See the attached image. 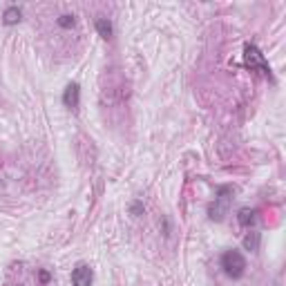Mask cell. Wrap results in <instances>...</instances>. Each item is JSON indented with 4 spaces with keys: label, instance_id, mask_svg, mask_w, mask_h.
<instances>
[{
    "label": "cell",
    "instance_id": "cell-2",
    "mask_svg": "<svg viewBox=\"0 0 286 286\" xmlns=\"http://www.w3.org/2000/svg\"><path fill=\"white\" fill-rule=\"evenodd\" d=\"M219 264H221L223 273H226L228 277H232V280H239L246 273V259L239 250H226V253L221 255V259H219Z\"/></svg>",
    "mask_w": 286,
    "mask_h": 286
},
{
    "label": "cell",
    "instance_id": "cell-11",
    "mask_svg": "<svg viewBox=\"0 0 286 286\" xmlns=\"http://www.w3.org/2000/svg\"><path fill=\"white\" fill-rule=\"evenodd\" d=\"M130 213H132V214H141L143 213V204H141V201H137V204L130 206Z\"/></svg>",
    "mask_w": 286,
    "mask_h": 286
},
{
    "label": "cell",
    "instance_id": "cell-5",
    "mask_svg": "<svg viewBox=\"0 0 286 286\" xmlns=\"http://www.w3.org/2000/svg\"><path fill=\"white\" fill-rule=\"evenodd\" d=\"M78 101H80L78 83H70L65 87V92H63V103H65L67 107H72V110H76V107H78Z\"/></svg>",
    "mask_w": 286,
    "mask_h": 286
},
{
    "label": "cell",
    "instance_id": "cell-1",
    "mask_svg": "<svg viewBox=\"0 0 286 286\" xmlns=\"http://www.w3.org/2000/svg\"><path fill=\"white\" fill-rule=\"evenodd\" d=\"M232 186H219L217 188V197H214V201L210 204L208 208V217L213 219V221H221L223 214L228 213V206H230L232 201Z\"/></svg>",
    "mask_w": 286,
    "mask_h": 286
},
{
    "label": "cell",
    "instance_id": "cell-8",
    "mask_svg": "<svg viewBox=\"0 0 286 286\" xmlns=\"http://www.w3.org/2000/svg\"><path fill=\"white\" fill-rule=\"evenodd\" d=\"M255 210H250V208H241L239 213H237V221H239V226H244V228H248V226H253L255 223Z\"/></svg>",
    "mask_w": 286,
    "mask_h": 286
},
{
    "label": "cell",
    "instance_id": "cell-10",
    "mask_svg": "<svg viewBox=\"0 0 286 286\" xmlns=\"http://www.w3.org/2000/svg\"><path fill=\"white\" fill-rule=\"evenodd\" d=\"M56 22H58V27H63V29H70V27H74V25H76L74 16H70V13H65V16H61Z\"/></svg>",
    "mask_w": 286,
    "mask_h": 286
},
{
    "label": "cell",
    "instance_id": "cell-3",
    "mask_svg": "<svg viewBox=\"0 0 286 286\" xmlns=\"http://www.w3.org/2000/svg\"><path fill=\"white\" fill-rule=\"evenodd\" d=\"M244 63L250 67V70H257V72H262L264 76H271V67H268L266 58H264V54L259 52L253 43L244 45Z\"/></svg>",
    "mask_w": 286,
    "mask_h": 286
},
{
    "label": "cell",
    "instance_id": "cell-12",
    "mask_svg": "<svg viewBox=\"0 0 286 286\" xmlns=\"http://www.w3.org/2000/svg\"><path fill=\"white\" fill-rule=\"evenodd\" d=\"M38 277H40V282H43V284H47V282H49V273L47 271H40Z\"/></svg>",
    "mask_w": 286,
    "mask_h": 286
},
{
    "label": "cell",
    "instance_id": "cell-7",
    "mask_svg": "<svg viewBox=\"0 0 286 286\" xmlns=\"http://www.w3.org/2000/svg\"><path fill=\"white\" fill-rule=\"evenodd\" d=\"M20 18H22L20 7H7V9H4V13H2V22L7 27L18 25V22H20Z\"/></svg>",
    "mask_w": 286,
    "mask_h": 286
},
{
    "label": "cell",
    "instance_id": "cell-4",
    "mask_svg": "<svg viewBox=\"0 0 286 286\" xmlns=\"http://www.w3.org/2000/svg\"><path fill=\"white\" fill-rule=\"evenodd\" d=\"M94 273L87 264H78V266L72 271V284L74 286H92Z\"/></svg>",
    "mask_w": 286,
    "mask_h": 286
},
{
    "label": "cell",
    "instance_id": "cell-6",
    "mask_svg": "<svg viewBox=\"0 0 286 286\" xmlns=\"http://www.w3.org/2000/svg\"><path fill=\"white\" fill-rule=\"evenodd\" d=\"M259 241H262V235H259L257 230H250V232H246V237H244V248L246 250H250V253H257L259 250Z\"/></svg>",
    "mask_w": 286,
    "mask_h": 286
},
{
    "label": "cell",
    "instance_id": "cell-9",
    "mask_svg": "<svg viewBox=\"0 0 286 286\" xmlns=\"http://www.w3.org/2000/svg\"><path fill=\"white\" fill-rule=\"evenodd\" d=\"M96 31H98V36H101V38H112V22L107 20V18H98L96 20Z\"/></svg>",
    "mask_w": 286,
    "mask_h": 286
}]
</instances>
